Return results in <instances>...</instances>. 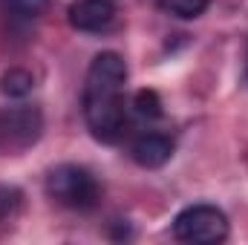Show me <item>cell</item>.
I'll return each mask as SVG.
<instances>
[{
    "mask_svg": "<svg viewBox=\"0 0 248 245\" xmlns=\"http://www.w3.org/2000/svg\"><path fill=\"white\" fill-rule=\"evenodd\" d=\"M32 87H35L32 72H26V69H20V66H12V69H6V72L0 75V92H3L6 98H26V95L32 92Z\"/></svg>",
    "mask_w": 248,
    "mask_h": 245,
    "instance_id": "obj_8",
    "label": "cell"
},
{
    "mask_svg": "<svg viewBox=\"0 0 248 245\" xmlns=\"http://www.w3.org/2000/svg\"><path fill=\"white\" fill-rule=\"evenodd\" d=\"M46 193L58 205L75 208V211L93 208L98 202V196H101L95 176L87 168H78V165H58V168H52L49 176H46Z\"/></svg>",
    "mask_w": 248,
    "mask_h": 245,
    "instance_id": "obj_1",
    "label": "cell"
},
{
    "mask_svg": "<svg viewBox=\"0 0 248 245\" xmlns=\"http://www.w3.org/2000/svg\"><path fill=\"white\" fill-rule=\"evenodd\" d=\"M127 81V63L119 52H101L95 55L87 69V87L84 90H101V92H122Z\"/></svg>",
    "mask_w": 248,
    "mask_h": 245,
    "instance_id": "obj_5",
    "label": "cell"
},
{
    "mask_svg": "<svg viewBox=\"0 0 248 245\" xmlns=\"http://www.w3.org/2000/svg\"><path fill=\"white\" fill-rule=\"evenodd\" d=\"M9 6H12L20 17H38V15L49 6V0H9Z\"/></svg>",
    "mask_w": 248,
    "mask_h": 245,
    "instance_id": "obj_11",
    "label": "cell"
},
{
    "mask_svg": "<svg viewBox=\"0 0 248 245\" xmlns=\"http://www.w3.org/2000/svg\"><path fill=\"white\" fill-rule=\"evenodd\" d=\"M133 107L141 119H159L162 116V98L156 90H139L133 98Z\"/></svg>",
    "mask_w": 248,
    "mask_h": 245,
    "instance_id": "obj_10",
    "label": "cell"
},
{
    "mask_svg": "<svg viewBox=\"0 0 248 245\" xmlns=\"http://www.w3.org/2000/svg\"><path fill=\"white\" fill-rule=\"evenodd\" d=\"M173 237L193 245L222 243L228 237V216L214 205H190L173 219Z\"/></svg>",
    "mask_w": 248,
    "mask_h": 245,
    "instance_id": "obj_2",
    "label": "cell"
},
{
    "mask_svg": "<svg viewBox=\"0 0 248 245\" xmlns=\"http://www.w3.org/2000/svg\"><path fill=\"white\" fill-rule=\"evenodd\" d=\"M208 3L211 0H159V6L165 9V12H170V15H176V17H199L205 9H208Z\"/></svg>",
    "mask_w": 248,
    "mask_h": 245,
    "instance_id": "obj_9",
    "label": "cell"
},
{
    "mask_svg": "<svg viewBox=\"0 0 248 245\" xmlns=\"http://www.w3.org/2000/svg\"><path fill=\"white\" fill-rule=\"evenodd\" d=\"M243 81H246V87H248V52H246V72H243Z\"/></svg>",
    "mask_w": 248,
    "mask_h": 245,
    "instance_id": "obj_13",
    "label": "cell"
},
{
    "mask_svg": "<svg viewBox=\"0 0 248 245\" xmlns=\"http://www.w3.org/2000/svg\"><path fill=\"white\" fill-rule=\"evenodd\" d=\"M17 199H20V193L15 187H0V219H6L17 208Z\"/></svg>",
    "mask_w": 248,
    "mask_h": 245,
    "instance_id": "obj_12",
    "label": "cell"
},
{
    "mask_svg": "<svg viewBox=\"0 0 248 245\" xmlns=\"http://www.w3.org/2000/svg\"><path fill=\"white\" fill-rule=\"evenodd\" d=\"M130 156H133V162H136L139 168L153 170V168H162V165L170 162V156H173V141H170L168 136H162V133H147V136H139V138L133 141Z\"/></svg>",
    "mask_w": 248,
    "mask_h": 245,
    "instance_id": "obj_7",
    "label": "cell"
},
{
    "mask_svg": "<svg viewBox=\"0 0 248 245\" xmlns=\"http://www.w3.org/2000/svg\"><path fill=\"white\" fill-rule=\"evenodd\" d=\"M44 116L38 107H15L0 113V150H26L41 138Z\"/></svg>",
    "mask_w": 248,
    "mask_h": 245,
    "instance_id": "obj_4",
    "label": "cell"
},
{
    "mask_svg": "<svg viewBox=\"0 0 248 245\" xmlns=\"http://www.w3.org/2000/svg\"><path fill=\"white\" fill-rule=\"evenodd\" d=\"M116 17V0H78L69 6V26L78 32H101Z\"/></svg>",
    "mask_w": 248,
    "mask_h": 245,
    "instance_id": "obj_6",
    "label": "cell"
},
{
    "mask_svg": "<svg viewBox=\"0 0 248 245\" xmlns=\"http://www.w3.org/2000/svg\"><path fill=\"white\" fill-rule=\"evenodd\" d=\"M84 119L95 138L113 141L124 130V101L122 92L84 90Z\"/></svg>",
    "mask_w": 248,
    "mask_h": 245,
    "instance_id": "obj_3",
    "label": "cell"
}]
</instances>
